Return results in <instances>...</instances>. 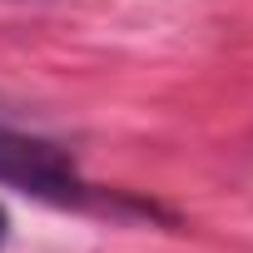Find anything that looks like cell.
I'll return each instance as SVG.
<instances>
[{
  "label": "cell",
  "mask_w": 253,
  "mask_h": 253,
  "mask_svg": "<svg viewBox=\"0 0 253 253\" xmlns=\"http://www.w3.org/2000/svg\"><path fill=\"white\" fill-rule=\"evenodd\" d=\"M0 184H10L20 194L50 199V204H80L89 189L80 184L75 159L35 134H20L10 124H0Z\"/></svg>",
  "instance_id": "6da1fadb"
},
{
  "label": "cell",
  "mask_w": 253,
  "mask_h": 253,
  "mask_svg": "<svg viewBox=\"0 0 253 253\" xmlns=\"http://www.w3.org/2000/svg\"><path fill=\"white\" fill-rule=\"evenodd\" d=\"M5 238H10V213L0 209V248H5Z\"/></svg>",
  "instance_id": "7a4b0ae2"
}]
</instances>
